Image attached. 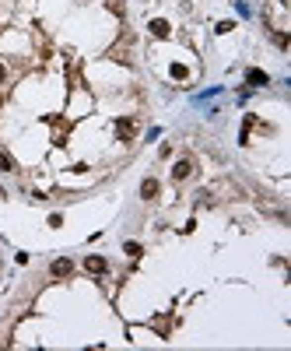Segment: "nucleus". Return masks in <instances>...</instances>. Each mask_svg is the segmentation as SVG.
<instances>
[{"label":"nucleus","instance_id":"obj_10","mask_svg":"<svg viewBox=\"0 0 291 351\" xmlns=\"http://www.w3.org/2000/svg\"><path fill=\"white\" fill-rule=\"evenodd\" d=\"M186 74H190V70H186L183 63H172V77H176V81H186Z\"/></svg>","mask_w":291,"mask_h":351},{"label":"nucleus","instance_id":"obj_7","mask_svg":"<svg viewBox=\"0 0 291 351\" xmlns=\"http://www.w3.org/2000/svg\"><path fill=\"white\" fill-rule=\"evenodd\" d=\"M53 278H70V270H74V263L70 260H53Z\"/></svg>","mask_w":291,"mask_h":351},{"label":"nucleus","instance_id":"obj_2","mask_svg":"<svg viewBox=\"0 0 291 351\" xmlns=\"http://www.w3.org/2000/svg\"><path fill=\"white\" fill-rule=\"evenodd\" d=\"M147 28H151V35H154V39H169V35H172V25L165 21V18H154Z\"/></svg>","mask_w":291,"mask_h":351},{"label":"nucleus","instance_id":"obj_6","mask_svg":"<svg viewBox=\"0 0 291 351\" xmlns=\"http://www.w3.org/2000/svg\"><path fill=\"white\" fill-rule=\"evenodd\" d=\"M158 190H161L158 179H144V183H141V197H144V201H154V197H158Z\"/></svg>","mask_w":291,"mask_h":351},{"label":"nucleus","instance_id":"obj_4","mask_svg":"<svg viewBox=\"0 0 291 351\" xmlns=\"http://www.w3.org/2000/svg\"><path fill=\"white\" fill-rule=\"evenodd\" d=\"M190 172H193V162H190V158H183V162L172 165V179H176V183H179V179H190Z\"/></svg>","mask_w":291,"mask_h":351},{"label":"nucleus","instance_id":"obj_1","mask_svg":"<svg viewBox=\"0 0 291 351\" xmlns=\"http://www.w3.org/2000/svg\"><path fill=\"white\" fill-rule=\"evenodd\" d=\"M116 137L119 141H134L137 137V123L134 120H116Z\"/></svg>","mask_w":291,"mask_h":351},{"label":"nucleus","instance_id":"obj_5","mask_svg":"<svg viewBox=\"0 0 291 351\" xmlns=\"http://www.w3.org/2000/svg\"><path fill=\"white\" fill-rule=\"evenodd\" d=\"M85 270H88V274H105L109 263H105L102 256H88V260H85Z\"/></svg>","mask_w":291,"mask_h":351},{"label":"nucleus","instance_id":"obj_12","mask_svg":"<svg viewBox=\"0 0 291 351\" xmlns=\"http://www.w3.org/2000/svg\"><path fill=\"white\" fill-rule=\"evenodd\" d=\"M4 77H7V70H4V63H0V85H4Z\"/></svg>","mask_w":291,"mask_h":351},{"label":"nucleus","instance_id":"obj_9","mask_svg":"<svg viewBox=\"0 0 291 351\" xmlns=\"http://www.w3.org/2000/svg\"><path fill=\"white\" fill-rule=\"evenodd\" d=\"M154 327H158V334H161V337H169V327H172V316H158V320H154Z\"/></svg>","mask_w":291,"mask_h":351},{"label":"nucleus","instance_id":"obj_8","mask_svg":"<svg viewBox=\"0 0 291 351\" xmlns=\"http://www.w3.org/2000/svg\"><path fill=\"white\" fill-rule=\"evenodd\" d=\"M0 169H4V172H18V162L11 158L7 151H0Z\"/></svg>","mask_w":291,"mask_h":351},{"label":"nucleus","instance_id":"obj_3","mask_svg":"<svg viewBox=\"0 0 291 351\" xmlns=\"http://www.w3.org/2000/svg\"><path fill=\"white\" fill-rule=\"evenodd\" d=\"M245 81L253 85V88H263V85H270V77H267V70H256L253 67V70H245Z\"/></svg>","mask_w":291,"mask_h":351},{"label":"nucleus","instance_id":"obj_11","mask_svg":"<svg viewBox=\"0 0 291 351\" xmlns=\"http://www.w3.org/2000/svg\"><path fill=\"white\" fill-rule=\"evenodd\" d=\"M123 250H127L130 256H141V246H137V243H127V246H123Z\"/></svg>","mask_w":291,"mask_h":351}]
</instances>
